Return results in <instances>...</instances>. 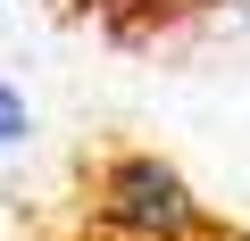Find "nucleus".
I'll return each mask as SVG.
<instances>
[{
	"label": "nucleus",
	"instance_id": "20e7f679",
	"mask_svg": "<svg viewBox=\"0 0 250 241\" xmlns=\"http://www.w3.org/2000/svg\"><path fill=\"white\" fill-rule=\"evenodd\" d=\"M200 241H242V233H200Z\"/></svg>",
	"mask_w": 250,
	"mask_h": 241
},
{
	"label": "nucleus",
	"instance_id": "7ed1b4c3",
	"mask_svg": "<svg viewBox=\"0 0 250 241\" xmlns=\"http://www.w3.org/2000/svg\"><path fill=\"white\" fill-rule=\"evenodd\" d=\"M59 241H108V233H100V224H83V233H59Z\"/></svg>",
	"mask_w": 250,
	"mask_h": 241
},
{
	"label": "nucleus",
	"instance_id": "f257e3e1",
	"mask_svg": "<svg viewBox=\"0 0 250 241\" xmlns=\"http://www.w3.org/2000/svg\"><path fill=\"white\" fill-rule=\"evenodd\" d=\"M92 224L108 241H200L208 216L159 150H117L92 175Z\"/></svg>",
	"mask_w": 250,
	"mask_h": 241
},
{
	"label": "nucleus",
	"instance_id": "f03ea898",
	"mask_svg": "<svg viewBox=\"0 0 250 241\" xmlns=\"http://www.w3.org/2000/svg\"><path fill=\"white\" fill-rule=\"evenodd\" d=\"M17 142H25V92L0 83V150H17Z\"/></svg>",
	"mask_w": 250,
	"mask_h": 241
}]
</instances>
